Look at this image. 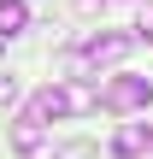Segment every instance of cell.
<instances>
[{
  "instance_id": "10",
  "label": "cell",
  "mask_w": 153,
  "mask_h": 159,
  "mask_svg": "<svg viewBox=\"0 0 153 159\" xmlns=\"http://www.w3.org/2000/svg\"><path fill=\"white\" fill-rule=\"evenodd\" d=\"M77 6H83V12H100V6H106V0H77Z\"/></svg>"
},
{
  "instance_id": "6",
  "label": "cell",
  "mask_w": 153,
  "mask_h": 159,
  "mask_svg": "<svg viewBox=\"0 0 153 159\" xmlns=\"http://www.w3.org/2000/svg\"><path fill=\"white\" fill-rule=\"evenodd\" d=\"M29 112L47 124V118H65V100H59V83H47V89H35L29 94Z\"/></svg>"
},
{
  "instance_id": "7",
  "label": "cell",
  "mask_w": 153,
  "mask_h": 159,
  "mask_svg": "<svg viewBox=\"0 0 153 159\" xmlns=\"http://www.w3.org/2000/svg\"><path fill=\"white\" fill-rule=\"evenodd\" d=\"M24 24H29V6L24 0H0V41L24 35Z\"/></svg>"
},
{
  "instance_id": "9",
  "label": "cell",
  "mask_w": 153,
  "mask_h": 159,
  "mask_svg": "<svg viewBox=\"0 0 153 159\" xmlns=\"http://www.w3.org/2000/svg\"><path fill=\"white\" fill-rule=\"evenodd\" d=\"M142 41H153V6H147V18H142Z\"/></svg>"
},
{
  "instance_id": "3",
  "label": "cell",
  "mask_w": 153,
  "mask_h": 159,
  "mask_svg": "<svg viewBox=\"0 0 153 159\" xmlns=\"http://www.w3.org/2000/svg\"><path fill=\"white\" fill-rule=\"evenodd\" d=\"M12 148H18L24 159H35L41 148H47V124H41L29 106H24V112H18V124H12Z\"/></svg>"
},
{
  "instance_id": "8",
  "label": "cell",
  "mask_w": 153,
  "mask_h": 159,
  "mask_svg": "<svg viewBox=\"0 0 153 159\" xmlns=\"http://www.w3.org/2000/svg\"><path fill=\"white\" fill-rule=\"evenodd\" d=\"M18 100V77H0V106H12Z\"/></svg>"
},
{
  "instance_id": "11",
  "label": "cell",
  "mask_w": 153,
  "mask_h": 159,
  "mask_svg": "<svg viewBox=\"0 0 153 159\" xmlns=\"http://www.w3.org/2000/svg\"><path fill=\"white\" fill-rule=\"evenodd\" d=\"M147 153H153V130H147Z\"/></svg>"
},
{
  "instance_id": "1",
  "label": "cell",
  "mask_w": 153,
  "mask_h": 159,
  "mask_svg": "<svg viewBox=\"0 0 153 159\" xmlns=\"http://www.w3.org/2000/svg\"><path fill=\"white\" fill-rule=\"evenodd\" d=\"M100 106H106L112 118L147 112V106H153V83H147V77H130V71H124V77H106V83H100Z\"/></svg>"
},
{
  "instance_id": "5",
  "label": "cell",
  "mask_w": 153,
  "mask_h": 159,
  "mask_svg": "<svg viewBox=\"0 0 153 159\" xmlns=\"http://www.w3.org/2000/svg\"><path fill=\"white\" fill-rule=\"evenodd\" d=\"M112 153H118V159L147 153V124H118V136H112Z\"/></svg>"
},
{
  "instance_id": "2",
  "label": "cell",
  "mask_w": 153,
  "mask_h": 159,
  "mask_svg": "<svg viewBox=\"0 0 153 159\" xmlns=\"http://www.w3.org/2000/svg\"><path fill=\"white\" fill-rule=\"evenodd\" d=\"M136 47V35H124V30H106V35H94L77 59H83V71H100V65H118L124 53Z\"/></svg>"
},
{
  "instance_id": "4",
  "label": "cell",
  "mask_w": 153,
  "mask_h": 159,
  "mask_svg": "<svg viewBox=\"0 0 153 159\" xmlns=\"http://www.w3.org/2000/svg\"><path fill=\"white\" fill-rule=\"evenodd\" d=\"M59 100H65V118H71V112L83 118V112L100 106V89H94L88 77H65V83H59Z\"/></svg>"
}]
</instances>
